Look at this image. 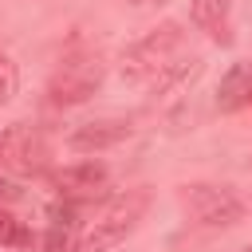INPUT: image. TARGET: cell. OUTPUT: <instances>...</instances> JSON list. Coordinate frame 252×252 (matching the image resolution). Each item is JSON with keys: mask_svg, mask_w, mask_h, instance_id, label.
<instances>
[{"mask_svg": "<svg viewBox=\"0 0 252 252\" xmlns=\"http://www.w3.org/2000/svg\"><path fill=\"white\" fill-rule=\"evenodd\" d=\"M185 43V32H181V24L177 20H165V24H158L154 32H146L134 47H126L122 51V59H118V75L126 79V83H146V79H158L161 71H169L173 63V51Z\"/></svg>", "mask_w": 252, "mask_h": 252, "instance_id": "obj_1", "label": "cell"}, {"mask_svg": "<svg viewBox=\"0 0 252 252\" xmlns=\"http://www.w3.org/2000/svg\"><path fill=\"white\" fill-rule=\"evenodd\" d=\"M146 209H150V193H146V189H126V193H118V197L98 213V220L91 224V232L79 240V252H106V248L122 244V240L138 228V220L146 217Z\"/></svg>", "mask_w": 252, "mask_h": 252, "instance_id": "obj_2", "label": "cell"}, {"mask_svg": "<svg viewBox=\"0 0 252 252\" xmlns=\"http://www.w3.org/2000/svg\"><path fill=\"white\" fill-rule=\"evenodd\" d=\"M181 209L201 228H228L244 217V201L228 185H205V181L181 189Z\"/></svg>", "mask_w": 252, "mask_h": 252, "instance_id": "obj_3", "label": "cell"}, {"mask_svg": "<svg viewBox=\"0 0 252 252\" xmlns=\"http://www.w3.org/2000/svg\"><path fill=\"white\" fill-rule=\"evenodd\" d=\"M51 158V146L43 138L39 126H28V122H12L4 134H0V165L8 173H43Z\"/></svg>", "mask_w": 252, "mask_h": 252, "instance_id": "obj_4", "label": "cell"}, {"mask_svg": "<svg viewBox=\"0 0 252 252\" xmlns=\"http://www.w3.org/2000/svg\"><path fill=\"white\" fill-rule=\"evenodd\" d=\"M98 87H102V63L91 59V55H83V59H67V63L51 75L47 98H51L55 106H79V102H87Z\"/></svg>", "mask_w": 252, "mask_h": 252, "instance_id": "obj_5", "label": "cell"}, {"mask_svg": "<svg viewBox=\"0 0 252 252\" xmlns=\"http://www.w3.org/2000/svg\"><path fill=\"white\" fill-rule=\"evenodd\" d=\"M134 130L126 118H98V122H83L67 134V146L79 154H98V150H114L118 142H126Z\"/></svg>", "mask_w": 252, "mask_h": 252, "instance_id": "obj_6", "label": "cell"}, {"mask_svg": "<svg viewBox=\"0 0 252 252\" xmlns=\"http://www.w3.org/2000/svg\"><path fill=\"white\" fill-rule=\"evenodd\" d=\"M51 185L59 197L67 201H79V197H94L102 185H106V165L102 161H75V165H63L51 173Z\"/></svg>", "mask_w": 252, "mask_h": 252, "instance_id": "obj_7", "label": "cell"}, {"mask_svg": "<svg viewBox=\"0 0 252 252\" xmlns=\"http://www.w3.org/2000/svg\"><path fill=\"white\" fill-rule=\"evenodd\" d=\"M244 106H252V59L232 63V67L220 75V83H217V110L236 114V110H244Z\"/></svg>", "mask_w": 252, "mask_h": 252, "instance_id": "obj_8", "label": "cell"}, {"mask_svg": "<svg viewBox=\"0 0 252 252\" xmlns=\"http://www.w3.org/2000/svg\"><path fill=\"white\" fill-rule=\"evenodd\" d=\"M228 8L232 0H193V24L205 28L213 39L228 43Z\"/></svg>", "mask_w": 252, "mask_h": 252, "instance_id": "obj_9", "label": "cell"}, {"mask_svg": "<svg viewBox=\"0 0 252 252\" xmlns=\"http://www.w3.org/2000/svg\"><path fill=\"white\" fill-rule=\"evenodd\" d=\"M43 252H79L75 220H71V205L51 209V224H47V236H43Z\"/></svg>", "mask_w": 252, "mask_h": 252, "instance_id": "obj_10", "label": "cell"}, {"mask_svg": "<svg viewBox=\"0 0 252 252\" xmlns=\"http://www.w3.org/2000/svg\"><path fill=\"white\" fill-rule=\"evenodd\" d=\"M32 244V232L20 217H12L8 209H0V248H28Z\"/></svg>", "mask_w": 252, "mask_h": 252, "instance_id": "obj_11", "label": "cell"}, {"mask_svg": "<svg viewBox=\"0 0 252 252\" xmlns=\"http://www.w3.org/2000/svg\"><path fill=\"white\" fill-rule=\"evenodd\" d=\"M16 87H20V71L8 55H0V106H8L16 98Z\"/></svg>", "mask_w": 252, "mask_h": 252, "instance_id": "obj_12", "label": "cell"}, {"mask_svg": "<svg viewBox=\"0 0 252 252\" xmlns=\"http://www.w3.org/2000/svg\"><path fill=\"white\" fill-rule=\"evenodd\" d=\"M12 201H20V181L0 177V209H4V205H12Z\"/></svg>", "mask_w": 252, "mask_h": 252, "instance_id": "obj_13", "label": "cell"}, {"mask_svg": "<svg viewBox=\"0 0 252 252\" xmlns=\"http://www.w3.org/2000/svg\"><path fill=\"white\" fill-rule=\"evenodd\" d=\"M134 4H165V0H134Z\"/></svg>", "mask_w": 252, "mask_h": 252, "instance_id": "obj_14", "label": "cell"}, {"mask_svg": "<svg viewBox=\"0 0 252 252\" xmlns=\"http://www.w3.org/2000/svg\"><path fill=\"white\" fill-rule=\"evenodd\" d=\"M236 252H252V244H244V248H236Z\"/></svg>", "mask_w": 252, "mask_h": 252, "instance_id": "obj_15", "label": "cell"}]
</instances>
